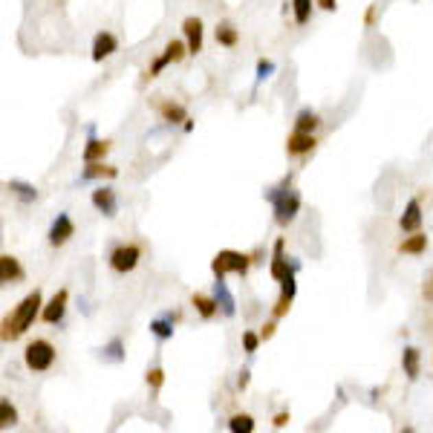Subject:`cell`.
<instances>
[{"mask_svg": "<svg viewBox=\"0 0 433 433\" xmlns=\"http://www.w3.org/2000/svg\"><path fill=\"white\" fill-rule=\"evenodd\" d=\"M40 292L35 289V292H30L21 303H18V309H15V315L12 318H6L3 320V341H15L18 335H23L26 329L32 327V320H35V315L40 312Z\"/></svg>", "mask_w": 433, "mask_h": 433, "instance_id": "obj_1", "label": "cell"}, {"mask_svg": "<svg viewBox=\"0 0 433 433\" xmlns=\"http://www.w3.org/2000/svg\"><path fill=\"white\" fill-rule=\"evenodd\" d=\"M266 197H269V202H272V208H274V222H277V226H289V222L298 217V211H301V197H298L295 191H292V179H289V176H286L277 188H272Z\"/></svg>", "mask_w": 433, "mask_h": 433, "instance_id": "obj_2", "label": "cell"}, {"mask_svg": "<svg viewBox=\"0 0 433 433\" xmlns=\"http://www.w3.org/2000/svg\"><path fill=\"white\" fill-rule=\"evenodd\" d=\"M248 263H251V260L243 255V251L226 248V251H220V255L211 260V272H214V277H226L229 272L246 274V272H248Z\"/></svg>", "mask_w": 433, "mask_h": 433, "instance_id": "obj_3", "label": "cell"}, {"mask_svg": "<svg viewBox=\"0 0 433 433\" xmlns=\"http://www.w3.org/2000/svg\"><path fill=\"white\" fill-rule=\"evenodd\" d=\"M23 361H26V367L35 370V373H44L52 367V361H55V347L44 338H38L32 341L30 347H26V353H23Z\"/></svg>", "mask_w": 433, "mask_h": 433, "instance_id": "obj_4", "label": "cell"}, {"mask_svg": "<svg viewBox=\"0 0 433 433\" xmlns=\"http://www.w3.org/2000/svg\"><path fill=\"white\" fill-rule=\"evenodd\" d=\"M139 260H142V248L139 246H119L113 248V255H110V266H113V272H121V274H128L139 266Z\"/></svg>", "mask_w": 433, "mask_h": 433, "instance_id": "obj_5", "label": "cell"}, {"mask_svg": "<svg viewBox=\"0 0 433 433\" xmlns=\"http://www.w3.org/2000/svg\"><path fill=\"white\" fill-rule=\"evenodd\" d=\"M185 55H188V44H183V40H167L165 52L159 55L156 61L150 64V73H148V75H150V78H153V75H159L167 64H176V61H183Z\"/></svg>", "mask_w": 433, "mask_h": 433, "instance_id": "obj_6", "label": "cell"}, {"mask_svg": "<svg viewBox=\"0 0 433 433\" xmlns=\"http://www.w3.org/2000/svg\"><path fill=\"white\" fill-rule=\"evenodd\" d=\"M67 301H69V292L67 289H58L52 295V301L40 309V318L47 320V324H61V318H64V312H67Z\"/></svg>", "mask_w": 433, "mask_h": 433, "instance_id": "obj_7", "label": "cell"}, {"mask_svg": "<svg viewBox=\"0 0 433 433\" xmlns=\"http://www.w3.org/2000/svg\"><path fill=\"white\" fill-rule=\"evenodd\" d=\"M75 234V226H73V220H69V214H58L52 222V229H49V246H64L69 237Z\"/></svg>", "mask_w": 433, "mask_h": 433, "instance_id": "obj_8", "label": "cell"}, {"mask_svg": "<svg viewBox=\"0 0 433 433\" xmlns=\"http://www.w3.org/2000/svg\"><path fill=\"white\" fill-rule=\"evenodd\" d=\"M183 32H185L188 55L202 52V21H200V18H185V21H183Z\"/></svg>", "mask_w": 433, "mask_h": 433, "instance_id": "obj_9", "label": "cell"}, {"mask_svg": "<svg viewBox=\"0 0 433 433\" xmlns=\"http://www.w3.org/2000/svg\"><path fill=\"white\" fill-rule=\"evenodd\" d=\"M295 295H298V283H295V274H292V277H286V281H281V298H277V303H274V318H283L292 309Z\"/></svg>", "mask_w": 433, "mask_h": 433, "instance_id": "obj_10", "label": "cell"}, {"mask_svg": "<svg viewBox=\"0 0 433 433\" xmlns=\"http://www.w3.org/2000/svg\"><path fill=\"white\" fill-rule=\"evenodd\" d=\"M119 49V40H116V35L113 32H99L95 35V40H93V61L99 64V61H104V58H110Z\"/></svg>", "mask_w": 433, "mask_h": 433, "instance_id": "obj_11", "label": "cell"}, {"mask_svg": "<svg viewBox=\"0 0 433 433\" xmlns=\"http://www.w3.org/2000/svg\"><path fill=\"white\" fill-rule=\"evenodd\" d=\"M214 298H217L220 309H222V315H226V318H234V315H237V301H234V295H231L229 286H226V277H217V283H214Z\"/></svg>", "mask_w": 433, "mask_h": 433, "instance_id": "obj_12", "label": "cell"}, {"mask_svg": "<svg viewBox=\"0 0 433 433\" xmlns=\"http://www.w3.org/2000/svg\"><path fill=\"white\" fill-rule=\"evenodd\" d=\"M401 231H419V226H422V202H419L416 197L404 205V214L399 220Z\"/></svg>", "mask_w": 433, "mask_h": 433, "instance_id": "obj_13", "label": "cell"}, {"mask_svg": "<svg viewBox=\"0 0 433 433\" xmlns=\"http://www.w3.org/2000/svg\"><path fill=\"white\" fill-rule=\"evenodd\" d=\"M93 205L99 208L104 217H116V211H119L116 194L110 191V188H95V191H93Z\"/></svg>", "mask_w": 433, "mask_h": 433, "instance_id": "obj_14", "label": "cell"}, {"mask_svg": "<svg viewBox=\"0 0 433 433\" xmlns=\"http://www.w3.org/2000/svg\"><path fill=\"white\" fill-rule=\"evenodd\" d=\"M119 167H110L104 162H87V167L81 171V183H90V179H116Z\"/></svg>", "mask_w": 433, "mask_h": 433, "instance_id": "obj_15", "label": "cell"}, {"mask_svg": "<svg viewBox=\"0 0 433 433\" xmlns=\"http://www.w3.org/2000/svg\"><path fill=\"white\" fill-rule=\"evenodd\" d=\"M315 145H318V142H315V136H312V133H301V130H295V133L289 136L286 150L292 153V156H301V153H309Z\"/></svg>", "mask_w": 433, "mask_h": 433, "instance_id": "obj_16", "label": "cell"}, {"mask_svg": "<svg viewBox=\"0 0 433 433\" xmlns=\"http://www.w3.org/2000/svg\"><path fill=\"white\" fill-rule=\"evenodd\" d=\"M176 312H165L162 318H156V320H150V332L156 335L159 341H167V338H174V324H176Z\"/></svg>", "mask_w": 433, "mask_h": 433, "instance_id": "obj_17", "label": "cell"}, {"mask_svg": "<svg viewBox=\"0 0 433 433\" xmlns=\"http://www.w3.org/2000/svg\"><path fill=\"white\" fill-rule=\"evenodd\" d=\"M401 367H404V375H408L410 382L419 379V373H422V358H419L416 347H408V350L401 353Z\"/></svg>", "mask_w": 433, "mask_h": 433, "instance_id": "obj_18", "label": "cell"}, {"mask_svg": "<svg viewBox=\"0 0 433 433\" xmlns=\"http://www.w3.org/2000/svg\"><path fill=\"white\" fill-rule=\"evenodd\" d=\"M21 277H23V269H21V263L15 257H9V255L0 257V281L15 283V281H21Z\"/></svg>", "mask_w": 433, "mask_h": 433, "instance_id": "obj_19", "label": "cell"}, {"mask_svg": "<svg viewBox=\"0 0 433 433\" xmlns=\"http://www.w3.org/2000/svg\"><path fill=\"white\" fill-rule=\"evenodd\" d=\"M15 197L21 200V202H35L38 200V188L35 185H30V183H21V179H12V183L6 185Z\"/></svg>", "mask_w": 433, "mask_h": 433, "instance_id": "obj_20", "label": "cell"}, {"mask_svg": "<svg viewBox=\"0 0 433 433\" xmlns=\"http://www.w3.org/2000/svg\"><path fill=\"white\" fill-rule=\"evenodd\" d=\"M194 301V306H197V312L208 320V318H214L217 312H220V303H217V298H205V295H194L191 298Z\"/></svg>", "mask_w": 433, "mask_h": 433, "instance_id": "obj_21", "label": "cell"}, {"mask_svg": "<svg viewBox=\"0 0 433 433\" xmlns=\"http://www.w3.org/2000/svg\"><path fill=\"white\" fill-rule=\"evenodd\" d=\"M107 150H110L107 142H99V139H93V136H90L87 148H84V162H99V159H104V153H107Z\"/></svg>", "mask_w": 433, "mask_h": 433, "instance_id": "obj_22", "label": "cell"}, {"mask_svg": "<svg viewBox=\"0 0 433 433\" xmlns=\"http://www.w3.org/2000/svg\"><path fill=\"white\" fill-rule=\"evenodd\" d=\"M404 255H422V251L428 248V237L425 234H413V237H408V240H401V246H399Z\"/></svg>", "mask_w": 433, "mask_h": 433, "instance_id": "obj_23", "label": "cell"}, {"mask_svg": "<svg viewBox=\"0 0 433 433\" xmlns=\"http://www.w3.org/2000/svg\"><path fill=\"white\" fill-rule=\"evenodd\" d=\"M229 430L231 433H251L255 430V419H251L248 413H237L229 419Z\"/></svg>", "mask_w": 433, "mask_h": 433, "instance_id": "obj_24", "label": "cell"}, {"mask_svg": "<svg viewBox=\"0 0 433 433\" xmlns=\"http://www.w3.org/2000/svg\"><path fill=\"white\" fill-rule=\"evenodd\" d=\"M159 113H162L165 121H185V119H188V116H185V107H183V104H174V102L159 104Z\"/></svg>", "mask_w": 433, "mask_h": 433, "instance_id": "obj_25", "label": "cell"}, {"mask_svg": "<svg viewBox=\"0 0 433 433\" xmlns=\"http://www.w3.org/2000/svg\"><path fill=\"white\" fill-rule=\"evenodd\" d=\"M315 128H318V116L312 113V110H301L298 119H295V130H301V133H312Z\"/></svg>", "mask_w": 433, "mask_h": 433, "instance_id": "obj_26", "label": "cell"}, {"mask_svg": "<svg viewBox=\"0 0 433 433\" xmlns=\"http://www.w3.org/2000/svg\"><path fill=\"white\" fill-rule=\"evenodd\" d=\"M18 422V410L12 408L9 399H0V428H12Z\"/></svg>", "mask_w": 433, "mask_h": 433, "instance_id": "obj_27", "label": "cell"}, {"mask_svg": "<svg viewBox=\"0 0 433 433\" xmlns=\"http://www.w3.org/2000/svg\"><path fill=\"white\" fill-rule=\"evenodd\" d=\"M292 9H295V21L303 26L312 18V0H292Z\"/></svg>", "mask_w": 433, "mask_h": 433, "instance_id": "obj_28", "label": "cell"}, {"mask_svg": "<svg viewBox=\"0 0 433 433\" xmlns=\"http://www.w3.org/2000/svg\"><path fill=\"white\" fill-rule=\"evenodd\" d=\"M217 44H222V47H234L237 44V30L231 23H220L217 26Z\"/></svg>", "mask_w": 433, "mask_h": 433, "instance_id": "obj_29", "label": "cell"}, {"mask_svg": "<svg viewBox=\"0 0 433 433\" xmlns=\"http://www.w3.org/2000/svg\"><path fill=\"white\" fill-rule=\"evenodd\" d=\"M102 353H104V358H110V361H124V344H121V338H113Z\"/></svg>", "mask_w": 433, "mask_h": 433, "instance_id": "obj_30", "label": "cell"}, {"mask_svg": "<svg viewBox=\"0 0 433 433\" xmlns=\"http://www.w3.org/2000/svg\"><path fill=\"white\" fill-rule=\"evenodd\" d=\"M272 73H274V61L260 58V61H257V84H260V81H266Z\"/></svg>", "mask_w": 433, "mask_h": 433, "instance_id": "obj_31", "label": "cell"}, {"mask_svg": "<svg viewBox=\"0 0 433 433\" xmlns=\"http://www.w3.org/2000/svg\"><path fill=\"white\" fill-rule=\"evenodd\" d=\"M257 347H260V335L243 332V350H246V353H257Z\"/></svg>", "mask_w": 433, "mask_h": 433, "instance_id": "obj_32", "label": "cell"}, {"mask_svg": "<svg viewBox=\"0 0 433 433\" xmlns=\"http://www.w3.org/2000/svg\"><path fill=\"white\" fill-rule=\"evenodd\" d=\"M162 382H165V373H162L159 367L148 370V384H150V387H162Z\"/></svg>", "mask_w": 433, "mask_h": 433, "instance_id": "obj_33", "label": "cell"}, {"mask_svg": "<svg viewBox=\"0 0 433 433\" xmlns=\"http://www.w3.org/2000/svg\"><path fill=\"white\" fill-rule=\"evenodd\" d=\"M318 6H320V9H327V12H332L335 6H338V0H318Z\"/></svg>", "mask_w": 433, "mask_h": 433, "instance_id": "obj_34", "label": "cell"}, {"mask_svg": "<svg viewBox=\"0 0 433 433\" xmlns=\"http://www.w3.org/2000/svg\"><path fill=\"white\" fill-rule=\"evenodd\" d=\"M286 422H289V413H277L274 416V428H283Z\"/></svg>", "mask_w": 433, "mask_h": 433, "instance_id": "obj_35", "label": "cell"}, {"mask_svg": "<svg viewBox=\"0 0 433 433\" xmlns=\"http://www.w3.org/2000/svg\"><path fill=\"white\" fill-rule=\"evenodd\" d=\"M274 324H266V327H263V332H260V338H272V335H274Z\"/></svg>", "mask_w": 433, "mask_h": 433, "instance_id": "obj_36", "label": "cell"}, {"mask_svg": "<svg viewBox=\"0 0 433 433\" xmlns=\"http://www.w3.org/2000/svg\"><path fill=\"white\" fill-rule=\"evenodd\" d=\"M237 387H240V390H243V387H248V370H243V373H240V382H237Z\"/></svg>", "mask_w": 433, "mask_h": 433, "instance_id": "obj_37", "label": "cell"}, {"mask_svg": "<svg viewBox=\"0 0 433 433\" xmlns=\"http://www.w3.org/2000/svg\"><path fill=\"white\" fill-rule=\"evenodd\" d=\"M364 21H367V26L375 23V6H370V12H367V18H364Z\"/></svg>", "mask_w": 433, "mask_h": 433, "instance_id": "obj_38", "label": "cell"}]
</instances>
